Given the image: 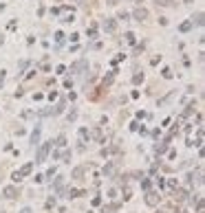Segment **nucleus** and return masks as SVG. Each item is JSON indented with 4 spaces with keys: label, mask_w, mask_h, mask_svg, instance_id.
I'll return each mask as SVG.
<instances>
[{
    "label": "nucleus",
    "mask_w": 205,
    "mask_h": 213,
    "mask_svg": "<svg viewBox=\"0 0 205 213\" xmlns=\"http://www.w3.org/2000/svg\"><path fill=\"white\" fill-rule=\"evenodd\" d=\"M31 171H33V163H27L24 167L20 169V171H15V173H13V180H15V182H20V180L24 178V176H29Z\"/></svg>",
    "instance_id": "1"
},
{
    "label": "nucleus",
    "mask_w": 205,
    "mask_h": 213,
    "mask_svg": "<svg viewBox=\"0 0 205 213\" xmlns=\"http://www.w3.org/2000/svg\"><path fill=\"white\" fill-rule=\"evenodd\" d=\"M53 143V141H51ZM51 143H44L40 149H38V158H35V163H44L46 156H49V149H51Z\"/></svg>",
    "instance_id": "2"
},
{
    "label": "nucleus",
    "mask_w": 205,
    "mask_h": 213,
    "mask_svg": "<svg viewBox=\"0 0 205 213\" xmlns=\"http://www.w3.org/2000/svg\"><path fill=\"white\" fill-rule=\"evenodd\" d=\"M159 200H161V196H159V193H155V191H148V198H146V202L150 204V207H155V204L159 202Z\"/></svg>",
    "instance_id": "3"
},
{
    "label": "nucleus",
    "mask_w": 205,
    "mask_h": 213,
    "mask_svg": "<svg viewBox=\"0 0 205 213\" xmlns=\"http://www.w3.org/2000/svg\"><path fill=\"white\" fill-rule=\"evenodd\" d=\"M201 176H203V171H201V169H196V173H190V176H188V182L190 185H201Z\"/></svg>",
    "instance_id": "4"
},
{
    "label": "nucleus",
    "mask_w": 205,
    "mask_h": 213,
    "mask_svg": "<svg viewBox=\"0 0 205 213\" xmlns=\"http://www.w3.org/2000/svg\"><path fill=\"white\" fill-rule=\"evenodd\" d=\"M5 196L9 200H13V198H18L20 193H18V189H15V187H5Z\"/></svg>",
    "instance_id": "5"
},
{
    "label": "nucleus",
    "mask_w": 205,
    "mask_h": 213,
    "mask_svg": "<svg viewBox=\"0 0 205 213\" xmlns=\"http://www.w3.org/2000/svg\"><path fill=\"white\" fill-rule=\"evenodd\" d=\"M84 171H86V167H77V169H73V178H75V180H82Z\"/></svg>",
    "instance_id": "6"
},
{
    "label": "nucleus",
    "mask_w": 205,
    "mask_h": 213,
    "mask_svg": "<svg viewBox=\"0 0 205 213\" xmlns=\"http://www.w3.org/2000/svg\"><path fill=\"white\" fill-rule=\"evenodd\" d=\"M55 145H57V147H64V145H66V136H64V134H60V136H57Z\"/></svg>",
    "instance_id": "7"
},
{
    "label": "nucleus",
    "mask_w": 205,
    "mask_h": 213,
    "mask_svg": "<svg viewBox=\"0 0 205 213\" xmlns=\"http://www.w3.org/2000/svg\"><path fill=\"white\" fill-rule=\"evenodd\" d=\"M38 139H40V128H35V132L31 134V143L35 145V143H38Z\"/></svg>",
    "instance_id": "8"
},
{
    "label": "nucleus",
    "mask_w": 205,
    "mask_h": 213,
    "mask_svg": "<svg viewBox=\"0 0 205 213\" xmlns=\"http://www.w3.org/2000/svg\"><path fill=\"white\" fill-rule=\"evenodd\" d=\"M113 171H115V163H110V165H106V167H104V173H106V176H110Z\"/></svg>",
    "instance_id": "9"
},
{
    "label": "nucleus",
    "mask_w": 205,
    "mask_h": 213,
    "mask_svg": "<svg viewBox=\"0 0 205 213\" xmlns=\"http://www.w3.org/2000/svg\"><path fill=\"white\" fill-rule=\"evenodd\" d=\"M84 191H80V189H71L69 191V198H77V196H82Z\"/></svg>",
    "instance_id": "10"
},
{
    "label": "nucleus",
    "mask_w": 205,
    "mask_h": 213,
    "mask_svg": "<svg viewBox=\"0 0 205 213\" xmlns=\"http://www.w3.org/2000/svg\"><path fill=\"white\" fill-rule=\"evenodd\" d=\"M117 207H119V204H113V207H104V209H101V213H113Z\"/></svg>",
    "instance_id": "11"
},
{
    "label": "nucleus",
    "mask_w": 205,
    "mask_h": 213,
    "mask_svg": "<svg viewBox=\"0 0 205 213\" xmlns=\"http://www.w3.org/2000/svg\"><path fill=\"white\" fill-rule=\"evenodd\" d=\"M165 147H168V145L161 143V145H157V147H155V152H157V154H163V152H165Z\"/></svg>",
    "instance_id": "12"
},
{
    "label": "nucleus",
    "mask_w": 205,
    "mask_h": 213,
    "mask_svg": "<svg viewBox=\"0 0 205 213\" xmlns=\"http://www.w3.org/2000/svg\"><path fill=\"white\" fill-rule=\"evenodd\" d=\"M86 136H88V130L82 128V130H80V139H82V141H86Z\"/></svg>",
    "instance_id": "13"
},
{
    "label": "nucleus",
    "mask_w": 205,
    "mask_h": 213,
    "mask_svg": "<svg viewBox=\"0 0 205 213\" xmlns=\"http://www.w3.org/2000/svg\"><path fill=\"white\" fill-rule=\"evenodd\" d=\"M135 15H137V18H139V20H143V18H146V11H137Z\"/></svg>",
    "instance_id": "14"
},
{
    "label": "nucleus",
    "mask_w": 205,
    "mask_h": 213,
    "mask_svg": "<svg viewBox=\"0 0 205 213\" xmlns=\"http://www.w3.org/2000/svg\"><path fill=\"white\" fill-rule=\"evenodd\" d=\"M20 213H33V211H31V209H22Z\"/></svg>",
    "instance_id": "15"
},
{
    "label": "nucleus",
    "mask_w": 205,
    "mask_h": 213,
    "mask_svg": "<svg viewBox=\"0 0 205 213\" xmlns=\"http://www.w3.org/2000/svg\"><path fill=\"white\" fill-rule=\"evenodd\" d=\"M159 213H165V211H159Z\"/></svg>",
    "instance_id": "16"
}]
</instances>
